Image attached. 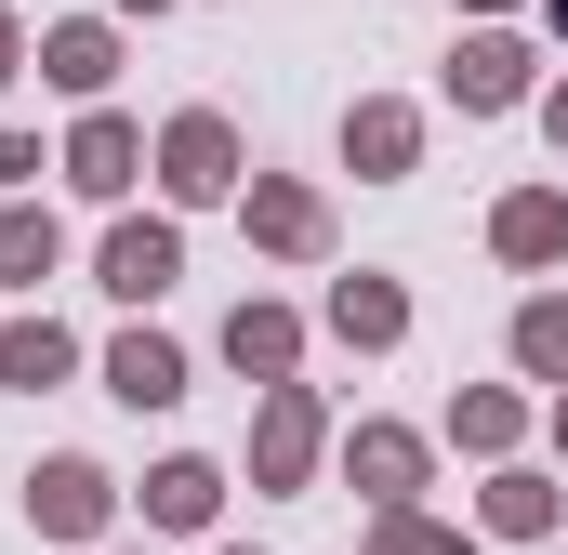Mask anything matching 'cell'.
<instances>
[{
    "label": "cell",
    "instance_id": "2",
    "mask_svg": "<svg viewBox=\"0 0 568 555\" xmlns=\"http://www.w3.org/2000/svg\"><path fill=\"white\" fill-rule=\"evenodd\" d=\"M556 13H568V0H556Z\"/></svg>",
    "mask_w": 568,
    "mask_h": 555
},
{
    "label": "cell",
    "instance_id": "1",
    "mask_svg": "<svg viewBox=\"0 0 568 555\" xmlns=\"http://www.w3.org/2000/svg\"><path fill=\"white\" fill-rule=\"evenodd\" d=\"M106 278H120V291H159V278H172V239H120V265H106Z\"/></svg>",
    "mask_w": 568,
    "mask_h": 555
}]
</instances>
